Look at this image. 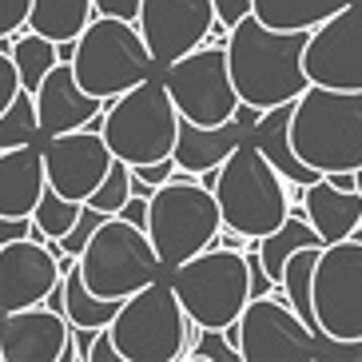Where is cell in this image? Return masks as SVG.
Returning a JSON list of instances; mask_svg holds the SVG:
<instances>
[{
    "mask_svg": "<svg viewBox=\"0 0 362 362\" xmlns=\"http://www.w3.org/2000/svg\"><path fill=\"white\" fill-rule=\"evenodd\" d=\"M307 44L310 33H279L267 28L259 16H247L227 33V60L239 100L255 107H279L298 100L310 88L307 72Z\"/></svg>",
    "mask_w": 362,
    "mask_h": 362,
    "instance_id": "cell-1",
    "label": "cell"
},
{
    "mask_svg": "<svg viewBox=\"0 0 362 362\" xmlns=\"http://www.w3.org/2000/svg\"><path fill=\"white\" fill-rule=\"evenodd\" d=\"M291 144L322 175L362 168V92L310 84L295 100Z\"/></svg>",
    "mask_w": 362,
    "mask_h": 362,
    "instance_id": "cell-2",
    "label": "cell"
},
{
    "mask_svg": "<svg viewBox=\"0 0 362 362\" xmlns=\"http://www.w3.org/2000/svg\"><path fill=\"white\" fill-rule=\"evenodd\" d=\"M215 195H219L223 227L243 231L247 239L271 235L291 215V183L251 139H243L219 168Z\"/></svg>",
    "mask_w": 362,
    "mask_h": 362,
    "instance_id": "cell-3",
    "label": "cell"
},
{
    "mask_svg": "<svg viewBox=\"0 0 362 362\" xmlns=\"http://www.w3.org/2000/svg\"><path fill=\"white\" fill-rule=\"evenodd\" d=\"M180 124L183 116L171 100L168 84L151 76L144 84L119 92L116 100H107L100 132H104L107 148L116 151V160L139 168V163L168 160L175 151V139H180Z\"/></svg>",
    "mask_w": 362,
    "mask_h": 362,
    "instance_id": "cell-4",
    "label": "cell"
},
{
    "mask_svg": "<svg viewBox=\"0 0 362 362\" xmlns=\"http://www.w3.org/2000/svg\"><path fill=\"white\" fill-rule=\"evenodd\" d=\"M219 227H223L219 195L211 187H203L199 175H192V171L180 168L175 180H168L151 195L148 235L168 271H175L180 263L195 259L207 247H215Z\"/></svg>",
    "mask_w": 362,
    "mask_h": 362,
    "instance_id": "cell-5",
    "label": "cell"
},
{
    "mask_svg": "<svg viewBox=\"0 0 362 362\" xmlns=\"http://www.w3.org/2000/svg\"><path fill=\"white\" fill-rule=\"evenodd\" d=\"M72 68L80 84L100 100H116L119 92H128L160 72L139 24L124 21V16H104V12H96V21L76 40Z\"/></svg>",
    "mask_w": 362,
    "mask_h": 362,
    "instance_id": "cell-6",
    "label": "cell"
},
{
    "mask_svg": "<svg viewBox=\"0 0 362 362\" xmlns=\"http://www.w3.org/2000/svg\"><path fill=\"white\" fill-rule=\"evenodd\" d=\"M171 287L180 295L187 319L199 327L227 330L239 322V315L251 303V267H247V251L235 247H207L195 259L180 263L171 271Z\"/></svg>",
    "mask_w": 362,
    "mask_h": 362,
    "instance_id": "cell-7",
    "label": "cell"
},
{
    "mask_svg": "<svg viewBox=\"0 0 362 362\" xmlns=\"http://www.w3.org/2000/svg\"><path fill=\"white\" fill-rule=\"evenodd\" d=\"M107 330L128 362H180L192 342V319L171 279L168 283L156 279L132 298H124L116 322Z\"/></svg>",
    "mask_w": 362,
    "mask_h": 362,
    "instance_id": "cell-8",
    "label": "cell"
},
{
    "mask_svg": "<svg viewBox=\"0 0 362 362\" xmlns=\"http://www.w3.org/2000/svg\"><path fill=\"white\" fill-rule=\"evenodd\" d=\"M160 251L151 243V235L144 227L107 215L96 227V235L88 239V247L80 251V275L100 298H132L136 291H144L148 283L160 279Z\"/></svg>",
    "mask_w": 362,
    "mask_h": 362,
    "instance_id": "cell-9",
    "label": "cell"
},
{
    "mask_svg": "<svg viewBox=\"0 0 362 362\" xmlns=\"http://www.w3.org/2000/svg\"><path fill=\"white\" fill-rule=\"evenodd\" d=\"M163 84L171 100L180 107L183 119L192 124H227L239 112V92L231 80V60H227V44H203L183 60L163 68Z\"/></svg>",
    "mask_w": 362,
    "mask_h": 362,
    "instance_id": "cell-10",
    "label": "cell"
},
{
    "mask_svg": "<svg viewBox=\"0 0 362 362\" xmlns=\"http://www.w3.org/2000/svg\"><path fill=\"white\" fill-rule=\"evenodd\" d=\"M319 334L362 339V239L327 243L315 267Z\"/></svg>",
    "mask_w": 362,
    "mask_h": 362,
    "instance_id": "cell-11",
    "label": "cell"
},
{
    "mask_svg": "<svg viewBox=\"0 0 362 362\" xmlns=\"http://www.w3.org/2000/svg\"><path fill=\"white\" fill-rule=\"evenodd\" d=\"M239 351L243 362H315L319 330L291 303L263 295L251 298L239 315Z\"/></svg>",
    "mask_w": 362,
    "mask_h": 362,
    "instance_id": "cell-12",
    "label": "cell"
},
{
    "mask_svg": "<svg viewBox=\"0 0 362 362\" xmlns=\"http://www.w3.org/2000/svg\"><path fill=\"white\" fill-rule=\"evenodd\" d=\"M310 84L362 92V0H351L319 28H310L307 44Z\"/></svg>",
    "mask_w": 362,
    "mask_h": 362,
    "instance_id": "cell-13",
    "label": "cell"
},
{
    "mask_svg": "<svg viewBox=\"0 0 362 362\" xmlns=\"http://www.w3.org/2000/svg\"><path fill=\"white\" fill-rule=\"evenodd\" d=\"M116 163V151L107 148V139L100 128H76L64 136L44 139V171L60 195L88 203L104 175Z\"/></svg>",
    "mask_w": 362,
    "mask_h": 362,
    "instance_id": "cell-14",
    "label": "cell"
},
{
    "mask_svg": "<svg viewBox=\"0 0 362 362\" xmlns=\"http://www.w3.org/2000/svg\"><path fill=\"white\" fill-rule=\"evenodd\" d=\"M136 24L163 72L168 64L203 48V40L211 36V28L219 21H215L211 0H144Z\"/></svg>",
    "mask_w": 362,
    "mask_h": 362,
    "instance_id": "cell-15",
    "label": "cell"
},
{
    "mask_svg": "<svg viewBox=\"0 0 362 362\" xmlns=\"http://www.w3.org/2000/svg\"><path fill=\"white\" fill-rule=\"evenodd\" d=\"M0 351L4 362H80L72 322L48 303L0 315Z\"/></svg>",
    "mask_w": 362,
    "mask_h": 362,
    "instance_id": "cell-16",
    "label": "cell"
},
{
    "mask_svg": "<svg viewBox=\"0 0 362 362\" xmlns=\"http://www.w3.org/2000/svg\"><path fill=\"white\" fill-rule=\"evenodd\" d=\"M60 255L44 239H16L0 247V315L36 307L60 287Z\"/></svg>",
    "mask_w": 362,
    "mask_h": 362,
    "instance_id": "cell-17",
    "label": "cell"
},
{
    "mask_svg": "<svg viewBox=\"0 0 362 362\" xmlns=\"http://www.w3.org/2000/svg\"><path fill=\"white\" fill-rule=\"evenodd\" d=\"M36 112H40L44 139H48V136H64V132L88 128L96 116L107 112V100L92 96L80 84L72 60H60L52 72L44 76V84L36 88Z\"/></svg>",
    "mask_w": 362,
    "mask_h": 362,
    "instance_id": "cell-18",
    "label": "cell"
},
{
    "mask_svg": "<svg viewBox=\"0 0 362 362\" xmlns=\"http://www.w3.org/2000/svg\"><path fill=\"white\" fill-rule=\"evenodd\" d=\"M291 116H295V100H291V104H279V107H267L263 119L251 128L247 139L279 168V175L291 183V195L303 199V192H307L310 183L322 180V171H315L310 163H303V156L295 151V144H291Z\"/></svg>",
    "mask_w": 362,
    "mask_h": 362,
    "instance_id": "cell-19",
    "label": "cell"
},
{
    "mask_svg": "<svg viewBox=\"0 0 362 362\" xmlns=\"http://www.w3.org/2000/svg\"><path fill=\"white\" fill-rule=\"evenodd\" d=\"M247 136H251V128H247L239 116H231L227 124H215V128L183 119L180 139H175V151H171V156H175V163H180L183 171L203 175V171H211V168H223L227 156H231Z\"/></svg>",
    "mask_w": 362,
    "mask_h": 362,
    "instance_id": "cell-20",
    "label": "cell"
},
{
    "mask_svg": "<svg viewBox=\"0 0 362 362\" xmlns=\"http://www.w3.org/2000/svg\"><path fill=\"white\" fill-rule=\"evenodd\" d=\"M48 187L44 144L0 151V215H33Z\"/></svg>",
    "mask_w": 362,
    "mask_h": 362,
    "instance_id": "cell-21",
    "label": "cell"
},
{
    "mask_svg": "<svg viewBox=\"0 0 362 362\" xmlns=\"http://www.w3.org/2000/svg\"><path fill=\"white\" fill-rule=\"evenodd\" d=\"M303 207H307V219L315 223V231L322 235V243L351 239L362 227V192L334 187L327 175L315 180L307 192H303Z\"/></svg>",
    "mask_w": 362,
    "mask_h": 362,
    "instance_id": "cell-22",
    "label": "cell"
},
{
    "mask_svg": "<svg viewBox=\"0 0 362 362\" xmlns=\"http://www.w3.org/2000/svg\"><path fill=\"white\" fill-rule=\"evenodd\" d=\"M96 21V0H33L28 28L56 44H72Z\"/></svg>",
    "mask_w": 362,
    "mask_h": 362,
    "instance_id": "cell-23",
    "label": "cell"
},
{
    "mask_svg": "<svg viewBox=\"0 0 362 362\" xmlns=\"http://www.w3.org/2000/svg\"><path fill=\"white\" fill-rule=\"evenodd\" d=\"M259 243V255H263V267L271 271V279H283V267L295 251L303 247H322V235L315 231V223L307 219V207H291V215L283 219V227H275L271 235L255 239Z\"/></svg>",
    "mask_w": 362,
    "mask_h": 362,
    "instance_id": "cell-24",
    "label": "cell"
},
{
    "mask_svg": "<svg viewBox=\"0 0 362 362\" xmlns=\"http://www.w3.org/2000/svg\"><path fill=\"white\" fill-rule=\"evenodd\" d=\"M346 4L351 0H255V16L279 33H303V28L310 33Z\"/></svg>",
    "mask_w": 362,
    "mask_h": 362,
    "instance_id": "cell-25",
    "label": "cell"
},
{
    "mask_svg": "<svg viewBox=\"0 0 362 362\" xmlns=\"http://www.w3.org/2000/svg\"><path fill=\"white\" fill-rule=\"evenodd\" d=\"M119 298H100L96 291L84 283L80 267L64 275V315L72 327H88V330H107L119 315Z\"/></svg>",
    "mask_w": 362,
    "mask_h": 362,
    "instance_id": "cell-26",
    "label": "cell"
},
{
    "mask_svg": "<svg viewBox=\"0 0 362 362\" xmlns=\"http://www.w3.org/2000/svg\"><path fill=\"white\" fill-rule=\"evenodd\" d=\"M322 247H303V251H295V255L287 259V267H283V279H279V287L287 291V303L315 330H319V315H315V267H319Z\"/></svg>",
    "mask_w": 362,
    "mask_h": 362,
    "instance_id": "cell-27",
    "label": "cell"
},
{
    "mask_svg": "<svg viewBox=\"0 0 362 362\" xmlns=\"http://www.w3.org/2000/svg\"><path fill=\"white\" fill-rule=\"evenodd\" d=\"M12 60H16L21 84L28 88V92H36V88L44 84V76L60 64V44L48 40V36H40V33H33V28H24V33H16Z\"/></svg>",
    "mask_w": 362,
    "mask_h": 362,
    "instance_id": "cell-28",
    "label": "cell"
},
{
    "mask_svg": "<svg viewBox=\"0 0 362 362\" xmlns=\"http://www.w3.org/2000/svg\"><path fill=\"white\" fill-rule=\"evenodd\" d=\"M28 144H44V128H40V112H36V92L21 88V96L0 116V151L28 148Z\"/></svg>",
    "mask_w": 362,
    "mask_h": 362,
    "instance_id": "cell-29",
    "label": "cell"
},
{
    "mask_svg": "<svg viewBox=\"0 0 362 362\" xmlns=\"http://www.w3.org/2000/svg\"><path fill=\"white\" fill-rule=\"evenodd\" d=\"M80 211H84V203H80V199H68V195H60L52 183H48V187H44V195H40V203H36L33 219H36V227H40L48 239H64V235L76 227Z\"/></svg>",
    "mask_w": 362,
    "mask_h": 362,
    "instance_id": "cell-30",
    "label": "cell"
},
{
    "mask_svg": "<svg viewBox=\"0 0 362 362\" xmlns=\"http://www.w3.org/2000/svg\"><path fill=\"white\" fill-rule=\"evenodd\" d=\"M132 199V163L116 160L112 163V171L104 175V183H100L96 192H92V207H100L104 215H119V207Z\"/></svg>",
    "mask_w": 362,
    "mask_h": 362,
    "instance_id": "cell-31",
    "label": "cell"
},
{
    "mask_svg": "<svg viewBox=\"0 0 362 362\" xmlns=\"http://www.w3.org/2000/svg\"><path fill=\"white\" fill-rule=\"evenodd\" d=\"M243 351L231 342L227 330H215V327H203L199 339L192 342V351L183 354V362H239Z\"/></svg>",
    "mask_w": 362,
    "mask_h": 362,
    "instance_id": "cell-32",
    "label": "cell"
},
{
    "mask_svg": "<svg viewBox=\"0 0 362 362\" xmlns=\"http://www.w3.org/2000/svg\"><path fill=\"white\" fill-rule=\"evenodd\" d=\"M104 219H107V215L100 211V207H92V203H84V211H80V219H76V227L64 235V239H60V243H64V255H80V251L88 247V239L96 235V227L104 223Z\"/></svg>",
    "mask_w": 362,
    "mask_h": 362,
    "instance_id": "cell-33",
    "label": "cell"
},
{
    "mask_svg": "<svg viewBox=\"0 0 362 362\" xmlns=\"http://www.w3.org/2000/svg\"><path fill=\"white\" fill-rule=\"evenodd\" d=\"M315 362H362V339H330V334H319Z\"/></svg>",
    "mask_w": 362,
    "mask_h": 362,
    "instance_id": "cell-34",
    "label": "cell"
},
{
    "mask_svg": "<svg viewBox=\"0 0 362 362\" xmlns=\"http://www.w3.org/2000/svg\"><path fill=\"white\" fill-rule=\"evenodd\" d=\"M33 0H0V36H16L28 28Z\"/></svg>",
    "mask_w": 362,
    "mask_h": 362,
    "instance_id": "cell-35",
    "label": "cell"
},
{
    "mask_svg": "<svg viewBox=\"0 0 362 362\" xmlns=\"http://www.w3.org/2000/svg\"><path fill=\"white\" fill-rule=\"evenodd\" d=\"M21 72H16V60L8 52H0V116L8 112V104L21 96Z\"/></svg>",
    "mask_w": 362,
    "mask_h": 362,
    "instance_id": "cell-36",
    "label": "cell"
},
{
    "mask_svg": "<svg viewBox=\"0 0 362 362\" xmlns=\"http://www.w3.org/2000/svg\"><path fill=\"white\" fill-rule=\"evenodd\" d=\"M215 4V21L231 33L235 24H243L247 16H255V0H211Z\"/></svg>",
    "mask_w": 362,
    "mask_h": 362,
    "instance_id": "cell-37",
    "label": "cell"
},
{
    "mask_svg": "<svg viewBox=\"0 0 362 362\" xmlns=\"http://www.w3.org/2000/svg\"><path fill=\"white\" fill-rule=\"evenodd\" d=\"M144 183H151V187H163L168 180H175V171H180V163H175V156H168V160H156V163H139V168H132Z\"/></svg>",
    "mask_w": 362,
    "mask_h": 362,
    "instance_id": "cell-38",
    "label": "cell"
},
{
    "mask_svg": "<svg viewBox=\"0 0 362 362\" xmlns=\"http://www.w3.org/2000/svg\"><path fill=\"white\" fill-rule=\"evenodd\" d=\"M88 362H128L124 358V351L116 346V339H112V330H100L96 342L88 346Z\"/></svg>",
    "mask_w": 362,
    "mask_h": 362,
    "instance_id": "cell-39",
    "label": "cell"
},
{
    "mask_svg": "<svg viewBox=\"0 0 362 362\" xmlns=\"http://www.w3.org/2000/svg\"><path fill=\"white\" fill-rule=\"evenodd\" d=\"M144 0H96V12L104 16H124V21H139Z\"/></svg>",
    "mask_w": 362,
    "mask_h": 362,
    "instance_id": "cell-40",
    "label": "cell"
},
{
    "mask_svg": "<svg viewBox=\"0 0 362 362\" xmlns=\"http://www.w3.org/2000/svg\"><path fill=\"white\" fill-rule=\"evenodd\" d=\"M148 215H151V199H144V195H132V199L119 207V219H128V223L144 227V231H148Z\"/></svg>",
    "mask_w": 362,
    "mask_h": 362,
    "instance_id": "cell-41",
    "label": "cell"
},
{
    "mask_svg": "<svg viewBox=\"0 0 362 362\" xmlns=\"http://www.w3.org/2000/svg\"><path fill=\"white\" fill-rule=\"evenodd\" d=\"M354 180H358V192H362V168H358V171H354Z\"/></svg>",
    "mask_w": 362,
    "mask_h": 362,
    "instance_id": "cell-42",
    "label": "cell"
},
{
    "mask_svg": "<svg viewBox=\"0 0 362 362\" xmlns=\"http://www.w3.org/2000/svg\"><path fill=\"white\" fill-rule=\"evenodd\" d=\"M0 362H4V351H0Z\"/></svg>",
    "mask_w": 362,
    "mask_h": 362,
    "instance_id": "cell-43",
    "label": "cell"
}]
</instances>
